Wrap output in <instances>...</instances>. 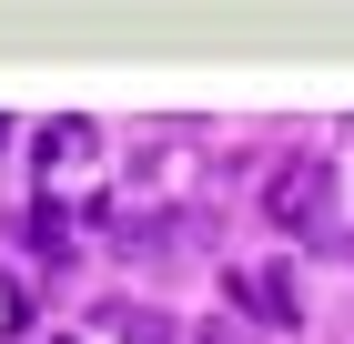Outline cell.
Returning <instances> with one entry per match:
<instances>
[{"mask_svg":"<svg viewBox=\"0 0 354 344\" xmlns=\"http://www.w3.org/2000/svg\"><path fill=\"white\" fill-rule=\"evenodd\" d=\"M273 212H283V223H304V212H324V172H283Z\"/></svg>","mask_w":354,"mask_h":344,"instance_id":"6da1fadb","label":"cell"},{"mask_svg":"<svg viewBox=\"0 0 354 344\" xmlns=\"http://www.w3.org/2000/svg\"><path fill=\"white\" fill-rule=\"evenodd\" d=\"M111 334H122V344H172L162 314H111Z\"/></svg>","mask_w":354,"mask_h":344,"instance_id":"7a4b0ae2","label":"cell"}]
</instances>
